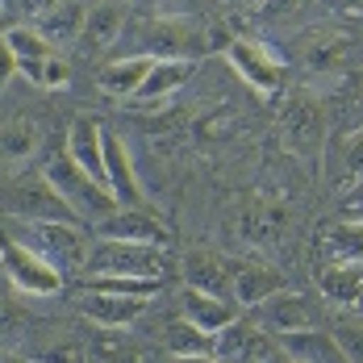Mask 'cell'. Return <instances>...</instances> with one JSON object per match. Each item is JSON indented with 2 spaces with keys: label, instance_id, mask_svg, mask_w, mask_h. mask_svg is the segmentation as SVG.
I'll return each mask as SVG.
<instances>
[{
  "label": "cell",
  "instance_id": "cell-10",
  "mask_svg": "<svg viewBox=\"0 0 363 363\" xmlns=\"http://www.w3.org/2000/svg\"><path fill=\"white\" fill-rule=\"evenodd\" d=\"M225 59H230V67L242 75L255 92H263V96H276V92L284 88V67H280V59H276L263 42H255V38H230Z\"/></svg>",
  "mask_w": 363,
  "mask_h": 363
},
{
  "label": "cell",
  "instance_id": "cell-34",
  "mask_svg": "<svg viewBox=\"0 0 363 363\" xmlns=\"http://www.w3.org/2000/svg\"><path fill=\"white\" fill-rule=\"evenodd\" d=\"M17 330H26V318L13 309V301H4V296H0V347H4L9 338H21Z\"/></svg>",
  "mask_w": 363,
  "mask_h": 363
},
{
  "label": "cell",
  "instance_id": "cell-31",
  "mask_svg": "<svg viewBox=\"0 0 363 363\" xmlns=\"http://www.w3.org/2000/svg\"><path fill=\"white\" fill-rule=\"evenodd\" d=\"M84 289L117 292V296H143V301H150L155 292L163 289V280H150V276H84Z\"/></svg>",
  "mask_w": 363,
  "mask_h": 363
},
{
  "label": "cell",
  "instance_id": "cell-23",
  "mask_svg": "<svg viewBox=\"0 0 363 363\" xmlns=\"http://www.w3.org/2000/svg\"><path fill=\"white\" fill-rule=\"evenodd\" d=\"M84 26H88V4L84 0H59V4H50L46 13L34 17V30L55 46L84 42Z\"/></svg>",
  "mask_w": 363,
  "mask_h": 363
},
{
  "label": "cell",
  "instance_id": "cell-29",
  "mask_svg": "<svg viewBox=\"0 0 363 363\" xmlns=\"http://www.w3.org/2000/svg\"><path fill=\"white\" fill-rule=\"evenodd\" d=\"M125 34V9L121 4H96V9H88V26H84V42L92 46V50H109L117 46Z\"/></svg>",
  "mask_w": 363,
  "mask_h": 363
},
{
  "label": "cell",
  "instance_id": "cell-26",
  "mask_svg": "<svg viewBox=\"0 0 363 363\" xmlns=\"http://www.w3.org/2000/svg\"><path fill=\"white\" fill-rule=\"evenodd\" d=\"M96 234L101 238H134V242H163L167 238L159 218H150L146 209H121V205L105 221H96Z\"/></svg>",
  "mask_w": 363,
  "mask_h": 363
},
{
  "label": "cell",
  "instance_id": "cell-13",
  "mask_svg": "<svg viewBox=\"0 0 363 363\" xmlns=\"http://www.w3.org/2000/svg\"><path fill=\"white\" fill-rule=\"evenodd\" d=\"M105 184H109L113 201L121 209H146V192H143V184H138L130 146L121 143L109 125H105Z\"/></svg>",
  "mask_w": 363,
  "mask_h": 363
},
{
  "label": "cell",
  "instance_id": "cell-40",
  "mask_svg": "<svg viewBox=\"0 0 363 363\" xmlns=\"http://www.w3.org/2000/svg\"><path fill=\"white\" fill-rule=\"evenodd\" d=\"M355 88H359V96H363V67H359V75H355Z\"/></svg>",
  "mask_w": 363,
  "mask_h": 363
},
{
  "label": "cell",
  "instance_id": "cell-14",
  "mask_svg": "<svg viewBox=\"0 0 363 363\" xmlns=\"http://www.w3.org/2000/svg\"><path fill=\"white\" fill-rule=\"evenodd\" d=\"M42 146V125L38 117L21 109H4L0 113V172H13L21 163H30Z\"/></svg>",
  "mask_w": 363,
  "mask_h": 363
},
{
  "label": "cell",
  "instance_id": "cell-17",
  "mask_svg": "<svg viewBox=\"0 0 363 363\" xmlns=\"http://www.w3.org/2000/svg\"><path fill=\"white\" fill-rule=\"evenodd\" d=\"M255 318L259 326L272 330V334H289V330H305V326H318V309L301 296V292H276L267 301L255 305Z\"/></svg>",
  "mask_w": 363,
  "mask_h": 363
},
{
  "label": "cell",
  "instance_id": "cell-15",
  "mask_svg": "<svg viewBox=\"0 0 363 363\" xmlns=\"http://www.w3.org/2000/svg\"><path fill=\"white\" fill-rule=\"evenodd\" d=\"M296 55H301V63L309 72H342L351 63V55H355V38L347 34V30L322 26V30H309V34L301 38Z\"/></svg>",
  "mask_w": 363,
  "mask_h": 363
},
{
  "label": "cell",
  "instance_id": "cell-9",
  "mask_svg": "<svg viewBox=\"0 0 363 363\" xmlns=\"http://www.w3.org/2000/svg\"><path fill=\"white\" fill-rule=\"evenodd\" d=\"M280 134L296 155H318L322 143H326V109H322V101L309 96V92L289 96V105L280 113Z\"/></svg>",
  "mask_w": 363,
  "mask_h": 363
},
{
  "label": "cell",
  "instance_id": "cell-39",
  "mask_svg": "<svg viewBox=\"0 0 363 363\" xmlns=\"http://www.w3.org/2000/svg\"><path fill=\"white\" fill-rule=\"evenodd\" d=\"M176 363H225L218 355H188V359H176Z\"/></svg>",
  "mask_w": 363,
  "mask_h": 363
},
{
  "label": "cell",
  "instance_id": "cell-8",
  "mask_svg": "<svg viewBox=\"0 0 363 363\" xmlns=\"http://www.w3.org/2000/svg\"><path fill=\"white\" fill-rule=\"evenodd\" d=\"M213 355L225 363H289L280 342H272L251 313H238L225 330L213 334Z\"/></svg>",
  "mask_w": 363,
  "mask_h": 363
},
{
  "label": "cell",
  "instance_id": "cell-25",
  "mask_svg": "<svg viewBox=\"0 0 363 363\" xmlns=\"http://www.w3.org/2000/svg\"><path fill=\"white\" fill-rule=\"evenodd\" d=\"M318 255L326 263H363V221L342 218L318 230Z\"/></svg>",
  "mask_w": 363,
  "mask_h": 363
},
{
  "label": "cell",
  "instance_id": "cell-21",
  "mask_svg": "<svg viewBox=\"0 0 363 363\" xmlns=\"http://www.w3.org/2000/svg\"><path fill=\"white\" fill-rule=\"evenodd\" d=\"M238 313H242V305H238L234 296H213V292H201V289L180 292V318H188L192 326L205 330V334L225 330Z\"/></svg>",
  "mask_w": 363,
  "mask_h": 363
},
{
  "label": "cell",
  "instance_id": "cell-11",
  "mask_svg": "<svg viewBox=\"0 0 363 363\" xmlns=\"http://www.w3.org/2000/svg\"><path fill=\"white\" fill-rule=\"evenodd\" d=\"M234 230L247 247H280L289 230V209L267 196H247L234 209Z\"/></svg>",
  "mask_w": 363,
  "mask_h": 363
},
{
  "label": "cell",
  "instance_id": "cell-20",
  "mask_svg": "<svg viewBox=\"0 0 363 363\" xmlns=\"http://www.w3.org/2000/svg\"><path fill=\"white\" fill-rule=\"evenodd\" d=\"M280 351L289 363H351L342 355L338 338L330 330H318V326H305V330H289V334H276Z\"/></svg>",
  "mask_w": 363,
  "mask_h": 363
},
{
  "label": "cell",
  "instance_id": "cell-3",
  "mask_svg": "<svg viewBox=\"0 0 363 363\" xmlns=\"http://www.w3.org/2000/svg\"><path fill=\"white\" fill-rule=\"evenodd\" d=\"M167 247L163 242H134V238H96L88 251V276H167Z\"/></svg>",
  "mask_w": 363,
  "mask_h": 363
},
{
  "label": "cell",
  "instance_id": "cell-37",
  "mask_svg": "<svg viewBox=\"0 0 363 363\" xmlns=\"http://www.w3.org/2000/svg\"><path fill=\"white\" fill-rule=\"evenodd\" d=\"M50 4H59V0H17V9H21V13H30V17H38V13H46Z\"/></svg>",
  "mask_w": 363,
  "mask_h": 363
},
{
  "label": "cell",
  "instance_id": "cell-38",
  "mask_svg": "<svg viewBox=\"0 0 363 363\" xmlns=\"http://www.w3.org/2000/svg\"><path fill=\"white\" fill-rule=\"evenodd\" d=\"M9 30H13V21H9V4L0 0V34H9Z\"/></svg>",
  "mask_w": 363,
  "mask_h": 363
},
{
  "label": "cell",
  "instance_id": "cell-41",
  "mask_svg": "<svg viewBox=\"0 0 363 363\" xmlns=\"http://www.w3.org/2000/svg\"><path fill=\"white\" fill-rule=\"evenodd\" d=\"M255 4H259V0H255Z\"/></svg>",
  "mask_w": 363,
  "mask_h": 363
},
{
  "label": "cell",
  "instance_id": "cell-35",
  "mask_svg": "<svg viewBox=\"0 0 363 363\" xmlns=\"http://www.w3.org/2000/svg\"><path fill=\"white\" fill-rule=\"evenodd\" d=\"M13 75H17V50H13L9 34H0V88H4Z\"/></svg>",
  "mask_w": 363,
  "mask_h": 363
},
{
  "label": "cell",
  "instance_id": "cell-18",
  "mask_svg": "<svg viewBox=\"0 0 363 363\" xmlns=\"http://www.w3.org/2000/svg\"><path fill=\"white\" fill-rule=\"evenodd\" d=\"M67 155H72L92 180L105 184V125L92 113H79L72 125H67Z\"/></svg>",
  "mask_w": 363,
  "mask_h": 363
},
{
  "label": "cell",
  "instance_id": "cell-32",
  "mask_svg": "<svg viewBox=\"0 0 363 363\" xmlns=\"http://www.w3.org/2000/svg\"><path fill=\"white\" fill-rule=\"evenodd\" d=\"M338 176H342L347 184L363 180V125L355 130V134H347L342 146H338Z\"/></svg>",
  "mask_w": 363,
  "mask_h": 363
},
{
  "label": "cell",
  "instance_id": "cell-4",
  "mask_svg": "<svg viewBox=\"0 0 363 363\" xmlns=\"http://www.w3.org/2000/svg\"><path fill=\"white\" fill-rule=\"evenodd\" d=\"M0 213H9L13 221H79L72 205L50 188V180L30 172L0 180Z\"/></svg>",
  "mask_w": 363,
  "mask_h": 363
},
{
  "label": "cell",
  "instance_id": "cell-22",
  "mask_svg": "<svg viewBox=\"0 0 363 363\" xmlns=\"http://www.w3.org/2000/svg\"><path fill=\"white\" fill-rule=\"evenodd\" d=\"M150 67H155L150 55H117V59H109V63L96 72V88H101L105 96L130 101V96H138V88L146 84Z\"/></svg>",
  "mask_w": 363,
  "mask_h": 363
},
{
  "label": "cell",
  "instance_id": "cell-1",
  "mask_svg": "<svg viewBox=\"0 0 363 363\" xmlns=\"http://www.w3.org/2000/svg\"><path fill=\"white\" fill-rule=\"evenodd\" d=\"M42 176L50 180V188H55L67 205H72V213L84 221V225H96V221H105L113 209H117V201H113L109 188L101 180H92L67 150H55V155L42 163Z\"/></svg>",
  "mask_w": 363,
  "mask_h": 363
},
{
  "label": "cell",
  "instance_id": "cell-36",
  "mask_svg": "<svg viewBox=\"0 0 363 363\" xmlns=\"http://www.w3.org/2000/svg\"><path fill=\"white\" fill-rule=\"evenodd\" d=\"M342 218H355L363 221V180H355V188L342 196Z\"/></svg>",
  "mask_w": 363,
  "mask_h": 363
},
{
  "label": "cell",
  "instance_id": "cell-24",
  "mask_svg": "<svg viewBox=\"0 0 363 363\" xmlns=\"http://www.w3.org/2000/svg\"><path fill=\"white\" fill-rule=\"evenodd\" d=\"M284 289L289 284H284V276L276 267L255 263V259H234V301L242 309H255L259 301H267V296H276Z\"/></svg>",
  "mask_w": 363,
  "mask_h": 363
},
{
  "label": "cell",
  "instance_id": "cell-33",
  "mask_svg": "<svg viewBox=\"0 0 363 363\" xmlns=\"http://www.w3.org/2000/svg\"><path fill=\"white\" fill-rule=\"evenodd\" d=\"M334 338H338V347H342L347 359L363 363V322L359 318H342V322L334 326Z\"/></svg>",
  "mask_w": 363,
  "mask_h": 363
},
{
  "label": "cell",
  "instance_id": "cell-7",
  "mask_svg": "<svg viewBox=\"0 0 363 363\" xmlns=\"http://www.w3.org/2000/svg\"><path fill=\"white\" fill-rule=\"evenodd\" d=\"M17 225H21V234H30L26 242H30L38 255H46L63 276L88 272V251H92V242H88V230H84L79 221H17Z\"/></svg>",
  "mask_w": 363,
  "mask_h": 363
},
{
  "label": "cell",
  "instance_id": "cell-2",
  "mask_svg": "<svg viewBox=\"0 0 363 363\" xmlns=\"http://www.w3.org/2000/svg\"><path fill=\"white\" fill-rule=\"evenodd\" d=\"M125 34L130 42L121 55H150V59H196L209 46V34L192 17H150Z\"/></svg>",
  "mask_w": 363,
  "mask_h": 363
},
{
  "label": "cell",
  "instance_id": "cell-16",
  "mask_svg": "<svg viewBox=\"0 0 363 363\" xmlns=\"http://www.w3.org/2000/svg\"><path fill=\"white\" fill-rule=\"evenodd\" d=\"M184 280L188 289L213 292V296H234V259L209 251V247H196V251L184 255Z\"/></svg>",
  "mask_w": 363,
  "mask_h": 363
},
{
  "label": "cell",
  "instance_id": "cell-12",
  "mask_svg": "<svg viewBox=\"0 0 363 363\" xmlns=\"http://www.w3.org/2000/svg\"><path fill=\"white\" fill-rule=\"evenodd\" d=\"M21 355L30 363H88V347L72 330L30 322L21 334Z\"/></svg>",
  "mask_w": 363,
  "mask_h": 363
},
{
  "label": "cell",
  "instance_id": "cell-27",
  "mask_svg": "<svg viewBox=\"0 0 363 363\" xmlns=\"http://www.w3.org/2000/svg\"><path fill=\"white\" fill-rule=\"evenodd\" d=\"M196 72V63L192 59H155V67L146 75V84L138 88V105H155V101H163V96H172L180 84H188V75Z\"/></svg>",
  "mask_w": 363,
  "mask_h": 363
},
{
  "label": "cell",
  "instance_id": "cell-19",
  "mask_svg": "<svg viewBox=\"0 0 363 363\" xmlns=\"http://www.w3.org/2000/svg\"><path fill=\"white\" fill-rule=\"evenodd\" d=\"M79 313L88 322L105 330H125L130 322H138L146 313V301L143 296H117V292H96V289H84L79 296Z\"/></svg>",
  "mask_w": 363,
  "mask_h": 363
},
{
  "label": "cell",
  "instance_id": "cell-6",
  "mask_svg": "<svg viewBox=\"0 0 363 363\" xmlns=\"http://www.w3.org/2000/svg\"><path fill=\"white\" fill-rule=\"evenodd\" d=\"M9 42H13V50H17V75H26V79H30L34 88H42V92L67 88L72 63L63 59V50H59L55 42H46V38L38 34L34 26H13V30H9Z\"/></svg>",
  "mask_w": 363,
  "mask_h": 363
},
{
  "label": "cell",
  "instance_id": "cell-30",
  "mask_svg": "<svg viewBox=\"0 0 363 363\" xmlns=\"http://www.w3.org/2000/svg\"><path fill=\"white\" fill-rule=\"evenodd\" d=\"M163 347L176 355V359H188V355H213V334L196 330L188 318H172L163 326Z\"/></svg>",
  "mask_w": 363,
  "mask_h": 363
},
{
  "label": "cell",
  "instance_id": "cell-28",
  "mask_svg": "<svg viewBox=\"0 0 363 363\" xmlns=\"http://www.w3.org/2000/svg\"><path fill=\"white\" fill-rule=\"evenodd\" d=\"M318 284H322V296L330 305H342V309H359L363 305V272L355 263H326Z\"/></svg>",
  "mask_w": 363,
  "mask_h": 363
},
{
  "label": "cell",
  "instance_id": "cell-5",
  "mask_svg": "<svg viewBox=\"0 0 363 363\" xmlns=\"http://www.w3.org/2000/svg\"><path fill=\"white\" fill-rule=\"evenodd\" d=\"M0 267L13 280V289L26 296H59L67 280L46 255H38L26 238H13L9 230H0Z\"/></svg>",
  "mask_w": 363,
  "mask_h": 363
}]
</instances>
